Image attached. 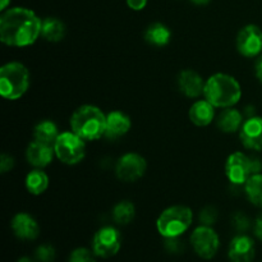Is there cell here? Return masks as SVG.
<instances>
[{
	"label": "cell",
	"mask_w": 262,
	"mask_h": 262,
	"mask_svg": "<svg viewBox=\"0 0 262 262\" xmlns=\"http://www.w3.org/2000/svg\"><path fill=\"white\" fill-rule=\"evenodd\" d=\"M26 188L28 193L40 196L49 188V177L42 169H33L26 177Z\"/></svg>",
	"instance_id": "obj_22"
},
{
	"label": "cell",
	"mask_w": 262,
	"mask_h": 262,
	"mask_svg": "<svg viewBox=\"0 0 262 262\" xmlns=\"http://www.w3.org/2000/svg\"><path fill=\"white\" fill-rule=\"evenodd\" d=\"M165 248L170 253H181L183 252L184 245L181 241V237L165 238Z\"/></svg>",
	"instance_id": "obj_30"
},
{
	"label": "cell",
	"mask_w": 262,
	"mask_h": 262,
	"mask_svg": "<svg viewBox=\"0 0 262 262\" xmlns=\"http://www.w3.org/2000/svg\"><path fill=\"white\" fill-rule=\"evenodd\" d=\"M55 156L66 165L79 164L86 156V141L74 132H63L54 143Z\"/></svg>",
	"instance_id": "obj_7"
},
{
	"label": "cell",
	"mask_w": 262,
	"mask_h": 262,
	"mask_svg": "<svg viewBox=\"0 0 262 262\" xmlns=\"http://www.w3.org/2000/svg\"><path fill=\"white\" fill-rule=\"evenodd\" d=\"M30 72L18 61L4 64L0 69V94L7 100H18L30 89Z\"/></svg>",
	"instance_id": "obj_4"
},
{
	"label": "cell",
	"mask_w": 262,
	"mask_h": 262,
	"mask_svg": "<svg viewBox=\"0 0 262 262\" xmlns=\"http://www.w3.org/2000/svg\"><path fill=\"white\" fill-rule=\"evenodd\" d=\"M191 245L194 252L204 260H211L215 257L220 248V238L212 227L200 225L192 232Z\"/></svg>",
	"instance_id": "obj_8"
},
{
	"label": "cell",
	"mask_w": 262,
	"mask_h": 262,
	"mask_svg": "<svg viewBox=\"0 0 262 262\" xmlns=\"http://www.w3.org/2000/svg\"><path fill=\"white\" fill-rule=\"evenodd\" d=\"M253 233L258 239L262 241V214L258 215L257 219H256L255 225H253Z\"/></svg>",
	"instance_id": "obj_33"
},
{
	"label": "cell",
	"mask_w": 262,
	"mask_h": 262,
	"mask_svg": "<svg viewBox=\"0 0 262 262\" xmlns=\"http://www.w3.org/2000/svg\"><path fill=\"white\" fill-rule=\"evenodd\" d=\"M191 2L196 5H207L211 0H191Z\"/></svg>",
	"instance_id": "obj_35"
},
{
	"label": "cell",
	"mask_w": 262,
	"mask_h": 262,
	"mask_svg": "<svg viewBox=\"0 0 262 262\" xmlns=\"http://www.w3.org/2000/svg\"><path fill=\"white\" fill-rule=\"evenodd\" d=\"M17 262H32V260H31L30 257H27V256H23V257H20Z\"/></svg>",
	"instance_id": "obj_37"
},
{
	"label": "cell",
	"mask_w": 262,
	"mask_h": 262,
	"mask_svg": "<svg viewBox=\"0 0 262 262\" xmlns=\"http://www.w3.org/2000/svg\"><path fill=\"white\" fill-rule=\"evenodd\" d=\"M239 140L247 150H262V118L250 117L239 130Z\"/></svg>",
	"instance_id": "obj_12"
},
{
	"label": "cell",
	"mask_w": 262,
	"mask_h": 262,
	"mask_svg": "<svg viewBox=\"0 0 262 262\" xmlns=\"http://www.w3.org/2000/svg\"><path fill=\"white\" fill-rule=\"evenodd\" d=\"M42 20L27 8H10L0 17V40L12 48H25L37 41Z\"/></svg>",
	"instance_id": "obj_1"
},
{
	"label": "cell",
	"mask_w": 262,
	"mask_h": 262,
	"mask_svg": "<svg viewBox=\"0 0 262 262\" xmlns=\"http://www.w3.org/2000/svg\"><path fill=\"white\" fill-rule=\"evenodd\" d=\"M215 118V106L206 99L193 102L189 107V119L197 127H207Z\"/></svg>",
	"instance_id": "obj_18"
},
{
	"label": "cell",
	"mask_w": 262,
	"mask_h": 262,
	"mask_svg": "<svg viewBox=\"0 0 262 262\" xmlns=\"http://www.w3.org/2000/svg\"><path fill=\"white\" fill-rule=\"evenodd\" d=\"M256 256L255 241L246 234H238L230 242L228 257L230 262H252Z\"/></svg>",
	"instance_id": "obj_13"
},
{
	"label": "cell",
	"mask_w": 262,
	"mask_h": 262,
	"mask_svg": "<svg viewBox=\"0 0 262 262\" xmlns=\"http://www.w3.org/2000/svg\"><path fill=\"white\" fill-rule=\"evenodd\" d=\"M72 132L84 141H96L105 136L106 114L95 105H82L71 117Z\"/></svg>",
	"instance_id": "obj_3"
},
{
	"label": "cell",
	"mask_w": 262,
	"mask_h": 262,
	"mask_svg": "<svg viewBox=\"0 0 262 262\" xmlns=\"http://www.w3.org/2000/svg\"><path fill=\"white\" fill-rule=\"evenodd\" d=\"M145 40L156 48L166 46L171 40V31L163 23H152L145 31Z\"/></svg>",
	"instance_id": "obj_20"
},
{
	"label": "cell",
	"mask_w": 262,
	"mask_h": 262,
	"mask_svg": "<svg viewBox=\"0 0 262 262\" xmlns=\"http://www.w3.org/2000/svg\"><path fill=\"white\" fill-rule=\"evenodd\" d=\"M193 222V212L188 206L174 205L159 215L156 228L164 238L181 237L189 229Z\"/></svg>",
	"instance_id": "obj_5"
},
{
	"label": "cell",
	"mask_w": 262,
	"mask_h": 262,
	"mask_svg": "<svg viewBox=\"0 0 262 262\" xmlns=\"http://www.w3.org/2000/svg\"><path fill=\"white\" fill-rule=\"evenodd\" d=\"M10 0H0V9L2 10H5L7 9V7L9 5Z\"/></svg>",
	"instance_id": "obj_36"
},
{
	"label": "cell",
	"mask_w": 262,
	"mask_h": 262,
	"mask_svg": "<svg viewBox=\"0 0 262 262\" xmlns=\"http://www.w3.org/2000/svg\"><path fill=\"white\" fill-rule=\"evenodd\" d=\"M66 25L55 17H48L42 20L41 36L50 42H59L66 37Z\"/></svg>",
	"instance_id": "obj_21"
},
{
	"label": "cell",
	"mask_w": 262,
	"mask_h": 262,
	"mask_svg": "<svg viewBox=\"0 0 262 262\" xmlns=\"http://www.w3.org/2000/svg\"><path fill=\"white\" fill-rule=\"evenodd\" d=\"M13 166H14V159L8 154H3L2 158H0V171L5 174L12 170Z\"/></svg>",
	"instance_id": "obj_31"
},
{
	"label": "cell",
	"mask_w": 262,
	"mask_h": 262,
	"mask_svg": "<svg viewBox=\"0 0 262 262\" xmlns=\"http://www.w3.org/2000/svg\"><path fill=\"white\" fill-rule=\"evenodd\" d=\"M147 169V163L143 156L137 152L124 154L115 165V174L123 182H136L142 178Z\"/></svg>",
	"instance_id": "obj_10"
},
{
	"label": "cell",
	"mask_w": 262,
	"mask_h": 262,
	"mask_svg": "<svg viewBox=\"0 0 262 262\" xmlns=\"http://www.w3.org/2000/svg\"><path fill=\"white\" fill-rule=\"evenodd\" d=\"M233 228H234L237 232H239L241 234H243L245 232H247L251 228V220L248 219V216H246L243 212H237V214L233 215L232 219Z\"/></svg>",
	"instance_id": "obj_28"
},
{
	"label": "cell",
	"mask_w": 262,
	"mask_h": 262,
	"mask_svg": "<svg viewBox=\"0 0 262 262\" xmlns=\"http://www.w3.org/2000/svg\"><path fill=\"white\" fill-rule=\"evenodd\" d=\"M122 247V234L114 227H102L92 238V251L97 257L110 258Z\"/></svg>",
	"instance_id": "obj_9"
},
{
	"label": "cell",
	"mask_w": 262,
	"mask_h": 262,
	"mask_svg": "<svg viewBox=\"0 0 262 262\" xmlns=\"http://www.w3.org/2000/svg\"><path fill=\"white\" fill-rule=\"evenodd\" d=\"M237 49L246 58H256L262 53V31L258 26L247 25L238 32Z\"/></svg>",
	"instance_id": "obj_11"
},
{
	"label": "cell",
	"mask_w": 262,
	"mask_h": 262,
	"mask_svg": "<svg viewBox=\"0 0 262 262\" xmlns=\"http://www.w3.org/2000/svg\"><path fill=\"white\" fill-rule=\"evenodd\" d=\"M10 228L18 239L35 241L40 235V225L27 212H18L10 222Z\"/></svg>",
	"instance_id": "obj_14"
},
{
	"label": "cell",
	"mask_w": 262,
	"mask_h": 262,
	"mask_svg": "<svg viewBox=\"0 0 262 262\" xmlns=\"http://www.w3.org/2000/svg\"><path fill=\"white\" fill-rule=\"evenodd\" d=\"M96 255L89 248L78 247L72 251L68 262H96Z\"/></svg>",
	"instance_id": "obj_26"
},
{
	"label": "cell",
	"mask_w": 262,
	"mask_h": 262,
	"mask_svg": "<svg viewBox=\"0 0 262 262\" xmlns=\"http://www.w3.org/2000/svg\"><path fill=\"white\" fill-rule=\"evenodd\" d=\"M132 127L129 117L123 112H110L106 114V128H105V136L107 140H118L129 132Z\"/></svg>",
	"instance_id": "obj_17"
},
{
	"label": "cell",
	"mask_w": 262,
	"mask_h": 262,
	"mask_svg": "<svg viewBox=\"0 0 262 262\" xmlns=\"http://www.w3.org/2000/svg\"><path fill=\"white\" fill-rule=\"evenodd\" d=\"M35 256L38 262H54L56 257L55 248L51 245H41L36 250Z\"/></svg>",
	"instance_id": "obj_27"
},
{
	"label": "cell",
	"mask_w": 262,
	"mask_h": 262,
	"mask_svg": "<svg viewBox=\"0 0 262 262\" xmlns=\"http://www.w3.org/2000/svg\"><path fill=\"white\" fill-rule=\"evenodd\" d=\"M54 156H55L54 146L38 142L36 140L28 143L27 150H26V159L28 164L36 169H43L50 165Z\"/></svg>",
	"instance_id": "obj_15"
},
{
	"label": "cell",
	"mask_w": 262,
	"mask_h": 262,
	"mask_svg": "<svg viewBox=\"0 0 262 262\" xmlns=\"http://www.w3.org/2000/svg\"><path fill=\"white\" fill-rule=\"evenodd\" d=\"M59 129L53 120H42L33 129V140L46 145L54 146L56 138L59 137Z\"/></svg>",
	"instance_id": "obj_23"
},
{
	"label": "cell",
	"mask_w": 262,
	"mask_h": 262,
	"mask_svg": "<svg viewBox=\"0 0 262 262\" xmlns=\"http://www.w3.org/2000/svg\"><path fill=\"white\" fill-rule=\"evenodd\" d=\"M248 201L257 207H262V174H253L245 184Z\"/></svg>",
	"instance_id": "obj_24"
},
{
	"label": "cell",
	"mask_w": 262,
	"mask_h": 262,
	"mask_svg": "<svg viewBox=\"0 0 262 262\" xmlns=\"http://www.w3.org/2000/svg\"><path fill=\"white\" fill-rule=\"evenodd\" d=\"M178 89L184 96L194 99L204 95L205 81L197 72L184 69L178 76Z\"/></svg>",
	"instance_id": "obj_16"
},
{
	"label": "cell",
	"mask_w": 262,
	"mask_h": 262,
	"mask_svg": "<svg viewBox=\"0 0 262 262\" xmlns=\"http://www.w3.org/2000/svg\"><path fill=\"white\" fill-rule=\"evenodd\" d=\"M204 96L215 107H233L242 97V89L237 79L225 73L212 74L205 82Z\"/></svg>",
	"instance_id": "obj_2"
},
{
	"label": "cell",
	"mask_w": 262,
	"mask_h": 262,
	"mask_svg": "<svg viewBox=\"0 0 262 262\" xmlns=\"http://www.w3.org/2000/svg\"><path fill=\"white\" fill-rule=\"evenodd\" d=\"M243 115L239 110L234 107H227L219 114L216 119V125L223 133H235L239 132L242 128Z\"/></svg>",
	"instance_id": "obj_19"
},
{
	"label": "cell",
	"mask_w": 262,
	"mask_h": 262,
	"mask_svg": "<svg viewBox=\"0 0 262 262\" xmlns=\"http://www.w3.org/2000/svg\"><path fill=\"white\" fill-rule=\"evenodd\" d=\"M217 220V210L212 206H206L200 212V222L202 225L212 227Z\"/></svg>",
	"instance_id": "obj_29"
},
{
	"label": "cell",
	"mask_w": 262,
	"mask_h": 262,
	"mask_svg": "<svg viewBox=\"0 0 262 262\" xmlns=\"http://www.w3.org/2000/svg\"><path fill=\"white\" fill-rule=\"evenodd\" d=\"M262 163L260 159L248 156L243 152H233L225 161V176L234 186H245L253 174L261 173Z\"/></svg>",
	"instance_id": "obj_6"
},
{
	"label": "cell",
	"mask_w": 262,
	"mask_h": 262,
	"mask_svg": "<svg viewBox=\"0 0 262 262\" xmlns=\"http://www.w3.org/2000/svg\"><path fill=\"white\" fill-rule=\"evenodd\" d=\"M136 215V207L130 201H120L113 209V219L119 225H128Z\"/></svg>",
	"instance_id": "obj_25"
},
{
	"label": "cell",
	"mask_w": 262,
	"mask_h": 262,
	"mask_svg": "<svg viewBox=\"0 0 262 262\" xmlns=\"http://www.w3.org/2000/svg\"><path fill=\"white\" fill-rule=\"evenodd\" d=\"M127 5L132 10H142L147 5V0H127Z\"/></svg>",
	"instance_id": "obj_32"
},
{
	"label": "cell",
	"mask_w": 262,
	"mask_h": 262,
	"mask_svg": "<svg viewBox=\"0 0 262 262\" xmlns=\"http://www.w3.org/2000/svg\"><path fill=\"white\" fill-rule=\"evenodd\" d=\"M255 72H256V77H257V79L262 83V55L258 56L257 60H256Z\"/></svg>",
	"instance_id": "obj_34"
}]
</instances>
